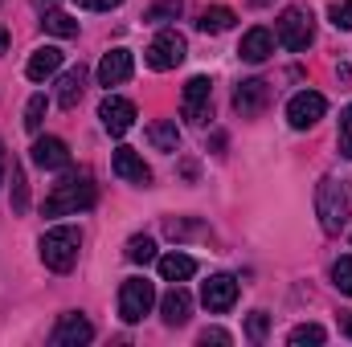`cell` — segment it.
Here are the masks:
<instances>
[{
  "label": "cell",
  "instance_id": "6da1fadb",
  "mask_svg": "<svg viewBox=\"0 0 352 347\" xmlns=\"http://www.w3.org/2000/svg\"><path fill=\"white\" fill-rule=\"evenodd\" d=\"M94 200H98V188H94V180H90L87 168H78V172L66 168V176L50 188L41 213L45 217H74V213H87Z\"/></svg>",
  "mask_w": 352,
  "mask_h": 347
},
{
  "label": "cell",
  "instance_id": "7a4b0ae2",
  "mask_svg": "<svg viewBox=\"0 0 352 347\" xmlns=\"http://www.w3.org/2000/svg\"><path fill=\"white\" fill-rule=\"evenodd\" d=\"M316 217L324 225V233H344L352 217V184L349 180H336V176H324L320 188H316Z\"/></svg>",
  "mask_w": 352,
  "mask_h": 347
},
{
  "label": "cell",
  "instance_id": "3957f363",
  "mask_svg": "<svg viewBox=\"0 0 352 347\" xmlns=\"http://www.w3.org/2000/svg\"><path fill=\"white\" fill-rule=\"evenodd\" d=\"M78 250H82V233H78L74 225H54V229H45L41 241H37V254L45 261V270H54V274L74 270Z\"/></svg>",
  "mask_w": 352,
  "mask_h": 347
},
{
  "label": "cell",
  "instance_id": "277c9868",
  "mask_svg": "<svg viewBox=\"0 0 352 347\" xmlns=\"http://www.w3.org/2000/svg\"><path fill=\"white\" fill-rule=\"evenodd\" d=\"M274 37H278V45L291 49V53L307 49V45L316 41V16H311V8H307V4H291V8H283L278 21H274Z\"/></svg>",
  "mask_w": 352,
  "mask_h": 347
},
{
  "label": "cell",
  "instance_id": "5b68a950",
  "mask_svg": "<svg viewBox=\"0 0 352 347\" xmlns=\"http://www.w3.org/2000/svg\"><path fill=\"white\" fill-rule=\"evenodd\" d=\"M152 307H156V286L148 278H127L119 286V319L123 323H140Z\"/></svg>",
  "mask_w": 352,
  "mask_h": 347
},
{
  "label": "cell",
  "instance_id": "8992f818",
  "mask_svg": "<svg viewBox=\"0 0 352 347\" xmlns=\"http://www.w3.org/2000/svg\"><path fill=\"white\" fill-rule=\"evenodd\" d=\"M184 53H188V41H184L176 29H164V33H156L152 45L144 49V62H148L152 70L168 74V70H176V66L184 62Z\"/></svg>",
  "mask_w": 352,
  "mask_h": 347
},
{
  "label": "cell",
  "instance_id": "52a82bcc",
  "mask_svg": "<svg viewBox=\"0 0 352 347\" xmlns=\"http://www.w3.org/2000/svg\"><path fill=\"white\" fill-rule=\"evenodd\" d=\"M180 110H184V119H188V123H197V127L213 115V82H209L205 74H197V78H188V82H184Z\"/></svg>",
  "mask_w": 352,
  "mask_h": 347
},
{
  "label": "cell",
  "instance_id": "ba28073f",
  "mask_svg": "<svg viewBox=\"0 0 352 347\" xmlns=\"http://www.w3.org/2000/svg\"><path fill=\"white\" fill-rule=\"evenodd\" d=\"M324 110H328V98H324L320 90H303V94H295V98L287 102V123H291L295 131H307V127H316V123L324 119Z\"/></svg>",
  "mask_w": 352,
  "mask_h": 347
},
{
  "label": "cell",
  "instance_id": "9c48e42d",
  "mask_svg": "<svg viewBox=\"0 0 352 347\" xmlns=\"http://www.w3.org/2000/svg\"><path fill=\"white\" fill-rule=\"evenodd\" d=\"M94 339V323H90L82 311H66L62 319H58V327H54V335H50V344L54 347H82Z\"/></svg>",
  "mask_w": 352,
  "mask_h": 347
},
{
  "label": "cell",
  "instance_id": "30bf717a",
  "mask_svg": "<svg viewBox=\"0 0 352 347\" xmlns=\"http://www.w3.org/2000/svg\"><path fill=\"white\" fill-rule=\"evenodd\" d=\"M98 119H102V131L107 135H127L131 123H135V102H127L119 94H107L102 106H98Z\"/></svg>",
  "mask_w": 352,
  "mask_h": 347
},
{
  "label": "cell",
  "instance_id": "8fae6325",
  "mask_svg": "<svg viewBox=\"0 0 352 347\" xmlns=\"http://www.w3.org/2000/svg\"><path fill=\"white\" fill-rule=\"evenodd\" d=\"M201 302H205V311L226 315V311L238 302V278H230V274H213V278L201 286Z\"/></svg>",
  "mask_w": 352,
  "mask_h": 347
},
{
  "label": "cell",
  "instance_id": "7c38bea8",
  "mask_svg": "<svg viewBox=\"0 0 352 347\" xmlns=\"http://www.w3.org/2000/svg\"><path fill=\"white\" fill-rule=\"evenodd\" d=\"M266 102H270V82H263V78H246L234 90V110L242 119H258L266 110Z\"/></svg>",
  "mask_w": 352,
  "mask_h": 347
},
{
  "label": "cell",
  "instance_id": "4fadbf2b",
  "mask_svg": "<svg viewBox=\"0 0 352 347\" xmlns=\"http://www.w3.org/2000/svg\"><path fill=\"white\" fill-rule=\"evenodd\" d=\"M33 164H37L41 172H66V168H70V147H66L58 135H45V139L33 143Z\"/></svg>",
  "mask_w": 352,
  "mask_h": 347
},
{
  "label": "cell",
  "instance_id": "5bb4252c",
  "mask_svg": "<svg viewBox=\"0 0 352 347\" xmlns=\"http://www.w3.org/2000/svg\"><path fill=\"white\" fill-rule=\"evenodd\" d=\"M135 74V62H131V53L127 49H111V53H102V62H98V86H123L127 78Z\"/></svg>",
  "mask_w": 352,
  "mask_h": 347
},
{
  "label": "cell",
  "instance_id": "9a60e30c",
  "mask_svg": "<svg viewBox=\"0 0 352 347\" xmlns=\"http://www.w3.org/2000/svg\"><path fill=\"white\" fill-rule=\"evenodd\" d=\"M111 168H115V176L119 180H127V184H152V168L144 164V156L135 152V147H119L115 152V160H111Z\"/></svg>",
  "mask_w": 352,
  "mask_h": 347
},
{
  "label": "cell",
  "instance_id": "2e32d148",
  "mask_svg": "<svg viewBox=\"0 0 352 347\" xmlns=\"http://www.w3.org/2000/svg\"><path fill=\"white\" fill-rule=\"evenodd\" d=\"M270 53H274V33L263 29V25H258V29H250V33L242 37V45H238V58H242V62H250V66H263Z\"/></svg>",
  "mask_w": 352,
  "mask_h": 347
},
{
  "label": "cell",
  "instance_id": "e0dca14e",
  "mask_svg": "<svg viewBox=\"0 0 352 347\" xmlns=\"http://www.w3.org/2000/svg\"><path fill=\"white\" fill-rule=\"evenodd\" d=\"M160 315H164V323H168V327H184V323H188V315H192V294H188L180 282H176L164 298H160Z\"/></svg>",
  "mask_w": 352,
  "mask_h": 347
},
{
  "label": "cell",
  "instance_id": "ac0fdd59",
  "mask_svg": "<svg viewBox=\"0 0 352 347\" xmlns=\"http://www.w3.org/2000/svg\"><path fill=\"white\" fill-rule=\"evenodd\" d=\"M62 70V49L58 45H41V49H33V58H29V66H25V78L29 82H45V78H54Z\"/></svg>",
  "mask_w": 352,
  "mask_h": 347
},
{
  "label": "cell",
  "instance_id": "d6986e66",
  "mask_svg": "<svg viewBox=\"0 0 352 347\" xmlns=\"http://www.w3.org/2000/svg\"><path fill=\"white\" fill-rule=\"evenodd\" d=\"M82 90H87V70L74 66V70L62 74V82H58V106H62V110H74V106L82 102Z\"/></svg>",
  "mask_w": 352,
  "mask_h": 347
},
{
  "label": "cell",
  "instance_id": "ffe728a7",
  "mask_svg": "<svg viewBox=\"0 0 352 347\" xmlns=\"http://www.w3.org/2000/svg\"><path fill=\"white\" fill-rule=\"evenodd\" d=\"M148 143L156 152H180V127H176V119H156L148 127Z\"/></svg>",
  "mask_w": 352,
  "mask_h": 347
},
{
  "label": "cell",
  "instance_id": "44dd1931",
  "mask_svg": "<svg viewBox=\"0 0 352 347\" xmlns=\"http://www.w3.org/2000/svg\"><path fill=\"white\" fill-rule=\"evenodd\" d=\"M192 274H197V258H188V254H164V258H160V278H164V282H188V278H192Z\"/></svg>",
  "mask_w": 352,
  "mask_h": 347
},
{
  "label": "cell",
  "instance_id": "7402d4cb",
  "mask_svg": "<svg viewBox=\"0 0 352 347\" xmlns=\"http://www.w3.org/2000/svg\"><path fill=\"white\" fill-rule=\"evenodd\" d=\"M234 8H226V4H213V8H205L201 12V21H197V29L201 33H226V29H234Z\"/></svg>",
  "mask_w": 352,
  "mask_h": 347
},
{
  "label": "cell",
  "instance_id": "603a6c76",
  "mask_svg": "<svg viewBox=\"0 0 352 347\" xmlns=\"http://www.w3.org/2000/svg\"><path fill=\"white\" fill-rule=\"evenodd\" d=\"M41 29H45V33H54V37H74V33H78V21H74V16H66V12H58V8H50V12H45V21H41Z\"/></svg>",
  "mask_w": 352,
  "mask_h": 347
},
{
  "label": "cell",
  "instance_id": "cb8c5ba5",
  "mask_svg": "<svg viewBox=\"0 0 352 347\" xmlns=\"http://www.w3.org/2000/svg\"><path fill=\"white\" fill-rule=\"evenodd\" d=\"M324 339H328V331H324L320 323H299V327H295V331L287 335V344H291V347H307V344L320 347Z\"/></svg>",
  "mask_w": 352,
  "mask_h": 347
},
{
  "label": "cell",
  "instance_id": "d4e9b609",
  "mask_svg": "<svg viewBox=\"0 0 352 347\" xmlns=\"http://www.w3.org/2000/svg\"><path fill=\"white\" fill-rule=\"evenodd\" d=\"M123 254H127V261H135V265H148V261H156V241L152 237H131Z\"/></svg>",
  "mask_w": 352,
  "mask_h": 347
},
{
  "label": "cell",
  "instance_id": "484cf974",
  "mask_svg": "<svg viewBox=\"0 0 352 347\" xmlns=\"http://www.w3.org/2000/svg\"><path fill=\"white\" fill-rule=\"evenodd\" d=\"M29 208V184H25V168L12 164V213H25Z\"/></svg>",
  "mask_w": 352,
  "mask_h": 347
},
{
  "label": "cell",
  "instance_id": "4316f807",
  "mask_svg": "<svg viewBox=\"0 0 352 347\" xmlns=\"http://www.w3.org/2000/svg\"><path fill=\"white\" fill-rule=\"evenodd\" d=\"M176 16H180V0H160V4H152L144 12L148 25H164V21H176Z\"/></svg>",
  "mask_w": 352,
  "mask_h": 347
},
{
  "label": "cell",
  "instance_id": "83f0119b",
  "mask_svg": "<svg viewBox=\"0 0 352 347\" xmlns=\"http://www.w3.org/2000/svg\"><path fill=\"white\" fill-rule=\"evenodd\" d=\"M41 123H45V94H33L25 102V131H41Z\"/></svg>",
  "mask_w": 352,
  "mask_h": 347
},
{
  "label": "cell",
  "instance_id": "f1b7e54d",
  "mask_svg": "<svg viewBox=\"0 0 352 347\" xmlns=\"http://www.w3.org/2000/svg\"><path fill=\"white\" fill-rule=\"evenodd\" d=\"M332 286H336L340 294H352V258L332 261Z\"/></svg>",
  "mask_w": 352,
  "mask_h": 347
},
{
  "label": "cell",
  "instance_id": "f546056e",
  "mask_svg": "<svg viewBox=\"0 0 352 347\" xmlns=\"http://www.w3.org/2000/svg\"><path fill=\"white\" fill-rule=\"evenodd\" d=\"M328 21H332L340 33H349L352 29V0H336V4L328 8Z\"/></svg>",
  "mask_w": 352,
  "mask_h": 347
},
{
  "label": "cell",
  "instance_id": "4dcf8cb0",
  "mask_svg": "<svg viewBox=\"0 0 352 347\" xmlns=\"http://www.w3.org/2000/svg\"><path fill=\"white\" fill-rule=\"evenodd\" d=\"M336 143H340V156L352 160V106L340 110V135H336Z\"/></svg>",
  "mask_w": 352,
  "mask_h": 347
},
{
  "label": "cell",
  "instance_id": "1f68e13d",
  "mask_svg": "<svg viewBox=\"0 0 352 347\" xmlns=\"http://www.w3.org/2000/svg\"><path fill=\"white\" fill-rule=\"evenodd\" d=\"M266 327H270L266 311H254V315L246 319V335H250V344H263V339H266Z\"/></svg>",
  "mask_w": 352,
  "mask_h": 347
},
{
  "label": "cell",
  "instance_id": "d6a6232c",
  "mask_svg": "<svg viewBox=\"0 0 352 347\" xmlns=\"http://www.w3.org/2000/svg\"><path fill=\"white\" fill-rule=\"evenodd\" d=\"M209 344L226 347V344H234V335H230V331H221V327H205V331H201V347H209Z\"/></svg>",
  "mask_w": 352,
  "mask_h": 347
},
{
  "label": "cell",
  "instance_id": "836d02e7",
  "mask_svg": "<svg viewBox=\"0 0 352 347\" xmlns=\"http://www.w3.org/2000/svg\"><path fill=\"white\" fill-rule=\"evenodd\" d=\"M78 8H87V12H111V8H119L123 0H74Z\"/></svg>",
  "mask_w": 352,
  "mask_h": 347
},
{
  "label": "cell",
  "instance_id": "e575fe53",
  "mask_svg": "<svg viewBox=\"0 0 352 347\" xmlns=\"http://www.w3.org/2000/svg\"><path fill=\"white\" fill-rule=\"evenodd\" d=\"M8 53V29H0V58Z\"/></svg>",
  "mask_w": 352,
  "mask_h": 347
},
{
  "label": "cell",
  "instance_id": "d590c367",
  "mask_svg": "<svg viewBox=\"0 0 352 347\" xmlns=\"http://www.w3.org/2000/svg\"><path fill=\"white\" fill-rule=\"evenodd\" d=\"M4 168H8V164H4V143H0V184H4Z\"/></svg>",
  "mask_w": 352,
  "mask_h": 347
},
{
  "label": "cell",
  "instance_id": "8d00e7d4",
  "mask_svg": "<svg viewBox=\"0 0 352 347\" xmlns=\"http://www.w3.org/2000/svg\"><path fill=\"white\" fill-rule=\"evenodd\" d=\"M344 335H349V339H352V315H349V319H344Z\"/></svg>",
  "mask_w": 352,
  "mask_h": 347
},
{
  "label": "cell",
  "instance_id": "74e56055",
  "mask_svg": "<svg viewBox=\"0 0 352 347\" xmlns=\"http://www.w3.org/2000/svg\"><path fill=\"white\" fill-rule=\"evenodd\" d=\"M37 4H45V8H50V4H54V0H37Z\"/></svg>",
  "mask_w": 352,
  "mask_h": 347
},
{
  "label": "cell",
  "instance_id": "f35d334b",
  "mask_svg": "<svg viewBox=\"0 0 352 347\" xmlns=\"http://www.w3.org/2000/svg\"><path fill=\"white\" fill-rule=\"evenodd\" d=\"M0 4H4V0H0Z\"/></svg>",
  "mask_w": 352,
  "mask_h": 347
}]
</instances>
